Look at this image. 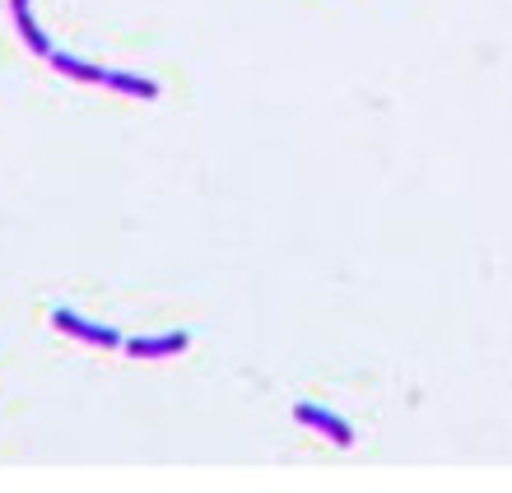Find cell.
Instances as JSON below:
<instances>
[{
    "mask_svg": "<svg viewBox=\"0 0 512 493\" xmlns=\"http://www.w3.org/2000/svg\"><path fill=\"white\" fill-rule=\"evenodd\" d=\"M108 89L135 94V98H159V84L154 80H145V75H122V70H108Z\"/></svg>",
    "mask_w": 512,
    "mask_h": 493,
    "instance_id": "obj_5",
    "label": "cell"
},
{
    "mask_svg": "<svg viewBox=\"0 0 512 493\" xmlns=\"http://www.w3.org/2000/svg\"><path fill=\"white\" fill-rule=\"evenodd\" d=\"M294 419H298V424H308V428H317V433H326V438L336 442V447H350V442H354V428L345 424L340 414L322 410V405H298Z\"/></svg>",
    "mask_w": 512,
    "mask_h": 493,
    "instance_id": "obj_2",
    "label": "cell"
},
{
    "mask_svg": "<svg viewBox=\"0 0 512 493\" xmlns=\"http://www.w3.org/2000/svg\"><path fill=\"white\" fill-rule=\"evenodd\" d=\"M191 345L187 331H173V335H135L126 340V354L131 359H168V354H182Z\"/></svg>",
    "mask_w": 512,
    "mask_h": 493,
    "instance_id": "obj_3",
    "label": "cell"
},
{
    "mask_svg": "<svg viewBox=\"0 0 512 493\" xmlns=\"http://www.w3.org/2000/svg\"><path fill=\"white\" fill-rule=\"evenodd\" d=\"M14 28H19V33H24L28 52H38V56H52V52H56L52 42H47V33H42V28L33 24V14H28V10H14Z\"/></svg>",
    "mask_w": 512,
    "mask_h": 493,
    "instance_id": "obj_6",
    "label": "cell"
},
{
    "mask_svg": "<svg viewBox=\"0 0 512 493\" xmlns=\"http://www.w3.org/2000/svg\"><path fill=\"white\" fill-rule=\"evenodd\" d=\"M47 61H52V66L61 70V75H75V80H89V84H108V70H103V66H84L80 56L52 52V56H47Z\"/></svg>",
    "mask_w": 512,
    "mask_h": 493,
    "instance_id": "obj_4",
    "label": "cell"
},
{
    "mask_svg": "<svg viewBox=\"0 0 512 493\" xmlns=\"http://www.w3.org/2000/svg\"><path fill=\"white\" fill-rule=\"evenodd\" d=\"M52 326H61L66 335H75V340H84V345H103V349H117V345H126L122 335L112 331V326H94V321H84V317H75L70 307H56L52 312Z\"/></svg>",
    "mask_w": 512,
    "mask_h": 493,
    "instance_id": "obj_1",
    "label": "cell"
},
{
    "mask_svg": "<svg viewBox=\"0 0 512 493\" xmlns=\"http://www.w3.org/2000/svg\"><path fill=\"white\" fill-rule=\"evenodd\" d=\"M10 10H28V0H10Z\"/></svg>",
    "mask_w": 512,
    "mask_h": 493,
    "instance_id": "obj_7",
    "label": "cell"
}]
</instances>
